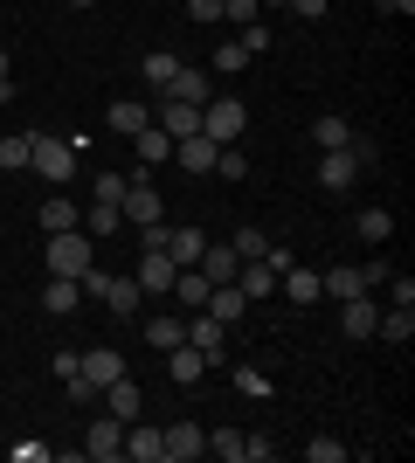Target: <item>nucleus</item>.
I'll return each instance as SVG.
<instances>
[{
	"label": "nucleus",
	"mask_w": 415,
	"mask_h": 463,
	"mask_svg": "<svg viewBox=\"0 0 415 463\" xmlns=\"http://www.w3.org/2000/svg\"><path fill=\"white\" fill-rule=\"evenodd\" d=\"M77 284H83V298H104V284H111V270H98V263H90V270H83Z\"/></svg>",
	"instance_id": "nucleus-44"
},
{
	"label": "nucleus",
	"mask_w": 415,
	"mask_h": 463,
	"mask_svg": "<svg viewBox=\"0 0 415 463\" xmlns=\"http://www.w3.org/2000/svg\"><path fill=\"white\" fill-rule=\"evenodd\" d=\"M381 14H415V0H381Z\"/></svg>",
	"instance_id": "nucleus-48"
},
{
	"label": "nucleus",
	"mask_w": 415,
	"mask_h": 463,
	"mask_svg": "<svg viewBox=\"0 0 415 463\" xmlns=\"http://www.w3.org/2000/svg\"><path fill=\"white\" fill-rule=\"evenodd\" d=\"M125 457H132V463H166V429L125 422Z\"/></svg>",
	"instance_id": "nucleus-11"
},
{
	"label": "nucleus",
	"mask_w": 415,
	"mask_h": 463,
	"mask_svg": "<svg viewBox=\"0 0 415 463\" xmlns=\"http://www.w3.org/2000/svg\"><path fill=\"white\" fill-rule=\"evenodd\" d=\"M388 305H415V277H395V270H388Z\"/></svg>",
	"instance_id": "nucleus-43"
},
{
	"label": "nucleus",
	"mask_w": 415,
	"mask_h": 463,
	"mask_svg": "<svg viewBox=\"0 0 415 463\" xmlns=\"http://www.w3.org/2000/svg\"><path fill=\"white\" fill-rule=\"evenodd\" d=\"M0 166H7V174H28V138H0Z\"/></svg>",
	"instance_id": "nucleus-38"
},
{
	"label": "nucleus",
	"mask_w": 415,
	"mask_h": 463,
	"mask_svg": "<svg viewBox=\"0 0 415 463\" xmlns=\"http://www.w3.org/2000/svg\"><path fill=\"white\" fill-rule=\"evenodd\" d=\"M98 263V242L83 229H62V235H49V277H83Z\"/></svg>",
	"instance_id": "nucleus-2"
},
{
	"label": "nucleus",
	"mask_w": 415,
	"mask_h": 463,
	"mask_svg": "<svg viewBox=\"0 0 415 463\" xmlns=\"http://www.w3.org/2000/svg\"><path fill=\"white\" fill-rule=\"evenodd\" d=\"M215 153H222V146H215V138H174V159H180V174H215Z\"/></svg>",
	"instance_id": "nucleus-19"
},
{
	"label": "nucleus",
	"mask_w": 415,
	"mask_h": 463,
	"mask_svg": "<svg viewBox=\"0 0 415 463\" xmlns=\"http://www.w3.org/2000/svg\"><path fill=\"white\" fill-rule=\"evenodd\" d=\"M242 125H250V111H242L236 97H208V104H201V138H215V146H242Z\"/></svg>",
	"instance_id": "nucleus-3"
},
{
	"label": "nucleus",
	"mask_w": 415,
	"mask_h": 463,
	"mask_svg": "<svg viewBox=\"0 0 415 463\" xmlns=\"http://www.w3.org/2000/svg\"><path fill=\"white\" fill-rule=\"evenodd\" d=\"M132 153H138L132 180H153V166H166V159H174V138L159 132V125H146V132H132Z\"/></svg>",
	"instance_id": "nucleus-9"
},
{
	"label": "nucleus",
	"mask_w": 415,
	"mask_h": 463,
	"mask_svg": "<svg viewBox=\"0 0 415 463\" xmlns=\"http://www.w3.org/2000/svg\"><path fill=\"white\" fill-rule=\"evenodd\" d=\"M138 70H146V83H153V97H159V90H174V77H180V56H174V49H153V56L138 62Z\"/></svg>",
	"instance_id": "nucleus-31"
},
{
	"label": "nucleus",
	"mask_w": 415,
	"mask_h": 463,
	"mask_svg": "<svg viewBox=\"0 0 415 463\" xmlns=\"http://www.w3.org/2000/svg\"><path fill=\"white\" fill-rule=\"evenodd\" d=\"M77 229L90 235V242H98V235H118V229H125V214H118V201H90V208L77 214Z\"/></svg>",
	"instance_id": "nucleus-22"
},
{
	"label": "nucleus",
	"mask_w": 415,
	"mask_h": 463,
	"mask_svg": "<svg viewBox=\"0 0 415 463\" xmlns=\"http://www.w3.org/2000/svg\"><path fill=\"white\" fill-rule=\"evenodd\" d=\"M208 457H222V463H250V436H242V429H208Z\"/></svg>",
	"instance_id": "nucleus-30"
},
{
	"label": "nucleus",
	"mask_w": 415,
	"mask_h": 463,
	"mask_svg": "<svg viewBox=\"0 0 415 463\" xmlns=\"http://www.w3.org/2000/svg\"><path fill=\"white\" fill-rule=\"evenodd\" d=\"M360 180V146H339V153H318V187L325 194H346Z\"/></svg>",
	"instance_id": "nucleus-8"
},
{
	"label": "nucleus",
	"mask_w": 415,
	"mask_h": 463,
	"mask_svg": "<svg viewBox=\"0 0 415 463\" xmlns=\"http://www.w3.org/2000/svg\"><path fill=\"white\" fill-rule=\"evenodd\" d=\"M153 125L166 138H194L201 132V104H180V97H153Z\"/></svg>",
	"instance_id": "nucleus-7"
},
{
	"label": "nucleus",
	"mask_w": 415,
	"mask_h": 463,
	"mask_svg": "<svg viewBox=\"0 0 415 463\" xmlns=\"http://www.w3.org/2000/svg\"><path fill=\"white\" fill-rule=\"evenodd\" d=\"M159 250L174 256L180 270H194V263H201V250H208V235H201V229H187V222H180V229L166 222V242H159Z\"/></svg>",
	"instance_id": "nucleus-14"
},
{
	"label": "nucleus",
	"mask_w": 415,
	"mask_h": 463,
	"mask_svg": "<svg viewBox=\"0 0 415 463\" xmlns=\"http://www.w3.org/2000/svg\"><path fill=\"white\" fill-rule=\"evenodd\" d=\"M83 457L90 463H118L125 457V422L118 415H98V422L83 429Z\"/></svg>",
	"instance_id": "nucleus-6"
},
{
	"label": "nucleus",
	"mask_w": 415,
	"mask_h": 463,
	"mask_svg": "<svg viewBox=\"0 0 415 463\" xmlns=\"http://www.w3.org/2000/svg\"><path fill=\"white\" fill-rule=\"evenodd\" d=\"M236 284H242V298H250V305H257V298H270V290H277V270H270V256H250V263L236 270Z\"/></svg>",
	"instance_id": "nucleus-23"
},
{
	"label": "nucleus",
	"mask_w": 415,
	"mask_h": 463,
	"mask_svg": "<svg viewBox=\"0 0 415 463\" xmlns=\"http://www.w3.org/2000/svg\"><path fill=\"white\" fill-rule=\"evenodd\" d=\"M49 457H56L49 443H14V463H49Z\"/></svg>",
	"instance_id": "nucleus-45"
},
{
	"label": "nucleus",
	"mask_w": 415,
	"mask_h": 463,
	"mask_svg": "<svg viewBox=\"0 0 415 463\" xmlns=\"http://www.w3.org/2000/svg\"><path fill=\"white\" fill-rule=\"evenodd\" d=\"M70 7H90V0H70Z\"/></svg>",
	"instance_id": "nucleus-52"
},
{
	"label": "nucleus",
	"mask_w": 415,
	"mask_h": 463,
	"mask_svg": "<svg viewBox=\"0 0 415 463\" xmlns=\"http://www.w3.org/2000/svg\"><path fill=\"white\" fill-rule=\"evenodd\" d=\"M42 229L49 235H62V229H77V208H70V201H62V194H49V201H42V214H35Z\"/></svg>",
	"instance_id": "nucleus-34"
},
{
	"label": "nucleus",
	"mask_w": 415,
	"mask_h": 463,
	"mask_svg": "<svg viewBox=\"0 0 415 463\" xmlns=\"http://www.w3.org/2000/svg\"><path fill=\"white\" fill-rule=\"evenodd\" d=\"M242 62H250V56H242V42H222V49H215V70H222V77H236Z\"/></svg>",
	"instance_id": "nucleus-42"
},
{
	"label": "nucleus",
	"mask_w": 415,
	"mask_h": 463,
	"mask_svg": "<svg viewBox=\"0 0 415 463\" xmlns=\"http://www.w3.org/2000/svg\"><path fill=\"white\" fill-rule=\"evenodd\" d=\"M236 394H250V402H270V373H263V367H236Z\"/></svg>",
	"instance_id": "nucleus-35"
},
{
	"label": "nucleus",
	"mask_w": 415,
	"mask_h": 463,
	"mask_svg": "<svg viewBox=\"0 0 415 463\" xmlns=\"http://www.w3.org/2000/svg\"><path fill=\"white\" fill-rule=\"evenodd\" d=\"M146 125H153V104H138V97H118V104L104 111V132H118V138L146 132Z\"/></svg>",
	"instance_id": "nucleus-15"
},
{
	"label": "nucleus",
	"mask_w": 415,
	"mask_h": 463,
	"mask_svg": "<svg viewBox=\"0 0 415 463\" xmlns=\"http://www.w3.org/2000/svg\"><path fill=\"white\" fill-rule=\"evenodd\" d=\"M201 311H215L222 326H236L242 311H250V298H242V284H215V290H208V305H201Z\"/></svg>",
	"instance_id": "nucleus-27"
},
{
	"label": "nucleus",
	"mask_w": 415,
	"mask_h": 463,
	"mask_svg": "<svg viewBox=\"0 0 415 463\" xmlns=\"http://www.w3.org/2000/svg\"><path fill=\"white\" fill-rule=\"evenodd\" d=\"M187 14L194 21H222V0H187Z\"/></svg>",
	"instance_id": "nucleus-47"
},
{
	"label": "nucleus",
	"mask_w": 415,
	"mask_h": 463,
	"mask_svg": "<svg viewBox=\"0 0 415 463\" xmlns=\"http://www.w3.org/2000/svg\"><path fill=\"white\" fill-rule=\"evenodd\" d=\"M208 290H215V284H208L201 270H180V277H174V298H180V311H201V305H208Z\"/></svg>",
	"instance_id": "nucleus-32"
},
{
	"label": "nucleus",
	"mask_w": 415,
	"mask_h": 463,
	"mask_svg": "<svg viewBox=\"0 0 415 463\" xmlns=\"http://www.w3.org/2000/svg\"><path fill=\"white\" fill-rule=\"evenodd\" d=\"M236 42H242V56H263V49H270V28H263V21H250Z\"/></svg>",
	"instance_id": "nucleus-41"
},
{
	"label": "nucleus",
	"mask_w": 415,
	"mask_h": 463,
	"mask_svg": "<svg viewBox=\"0 0 415 463\" xmlns=\"http://www.w3.org/2000/svg\"><path fill=\"white\" fill-rule=\"evenodd\" d=\"M305 457H312V463H346V443H339V436H312Z\"/></svg>",
	"instance_id": "nucleus-37"
},
{
	"label": "nucleus",
	"mask_w": 415,
	"mask_h": 463,
	"mask_svg": "<svg viewBox=\"0 0 415 463\" xmlns=\"http://www.w3.org/2000/svg\"><path fill=\"white\" fill-rule=\"evenodd\" d=\"M277 290H291V305H318V298H325V290H318V270H305V263L277 270Z\"/></svg>",
	"instance_id": "nucleus-25"
},
{
	"label": "nucleus",
	"mask_w": 415,
	"mask_h": 463,
	"mask_svg": "<svg viewBox=\"0 0 415 463\" xmlns=\"http://www.w3.org/2000/svg\"><path fill=\"white\" fill-rule=\"evenodd\" d=\"M201 277H208V284H236V270H242V256L229 250V242H208V250H201V263H194Z\"/></svg>",
	"instance_id": "nucleus-20"
},
{
	"label": "nucleus",
	"mask_w": 415,
	"mask_h": 463,
	"mask_svg": "<svg viewBox=\"0 0 415 463\" xmlns=\"http://www.w3.org/2000/svg\"><path fill=\"white\" fill-rule=\"evenodd\" d=\"M0 387H7V381H0Z\"/></svg>",
	"instance_id": "nucleus-53"
},
{
	"label": "nucleus",
	"mask_w": 415,
	"mask_h": 463,
	"mask_svg": "<svg viewBox=\"0 0 415 463\" xmlns=\"http://www.w3.org/2000/svg\"><path fill=\"white\" fill-rule=\"evenodd\" d=\"M132 277H138V290H146V298H166V290H174V277H180V263H174L166 250H146Z\"/></svg>",
	"instance_id": "nucleus-10"
},
{
	"label": "nucleus",
	"mask_w": 415,
	"mask_h": 463,
	"mask_svg": "<svg viewBox=\"0 0 415 463\" xmlns=\"http://www.w3.org/2000/svg\"><path fill=\"white\" fill-rule=\"evenodd\" d=\"M229 250L250 263V256H270V235H263V229H236V242H229Z\"/></svg>",
	"instance_id": "nucleus-36"
},
{
	"label": "nucleus",
	"mask_w": 415,
	"mask_h": 463,
	"mask_svg": "<svg viewBox=\"0 0 415 463\" xmlns=\"http://www.w3.org/2000/svg\"><path fill=\"white\" fill-rule=\"evenodd\" d=\"M118 214H125V229H146V222H166V201L153 194V180H125Z\"/></svg>",
	"instance_id": "nucleus-5"
},
{
	"label": "nucleus",
	"mask_w": 415,
	"mask_h": 463,
	"mask_svg": "<svg viewBox=\"0 0 415 463\" xmlns=\"http://www.w3.org/2000/svg\"><path fill=\"white\" fill-rule=\"evenodd\" d=\"M312 146H318V153H339V146H354V125H346L339 111H325V118L312 125Z\"/></svg>",
	"instance_id": "nucleus-28"
},
{
	"label": "nucleus",
	"mask_w": 415,
	"mask_h": 463,
	"mask_svg": "<svg viewBox=\"0 0 415 463\" xmlns=\"http://www.w3.org/2000/svg\"><path fill=\"white\" fill-rule=\"evenodd\" d=\"M77 159V146H62V138H49V132H28V174H42L49 187H70V166Z\"/></svg>",
	"instance_id": "nucleus-1"
},
{
	"label": "nucleus",
	"mask_w": 415,
	"mask_h": 463,
	"mask_svg": "<svg viewBox=\"0 0 415 463\" xmlns=\"http://www.w3.org/2000/svg\"><path fill=\"white\" fill-rule=\"evenodd\" d=\"M0 104H14V77H0Z\"/></svg>",
	"instance_id": "nucleus-49"
},
{
	"label": "nucleus",
	"mask_w": 415,
	"mask_h": 463,
	"mask_svg": "<svg viewBox=\"0 0 415 463\" xmlns=\"http://www.w3.org/2000/svg\"><path fill=\"white\" fill-rule=\"evenodd\" d=\"M257 7H284V0H257Z\"/></svg>",
	"instance_id": "nucleus-51"
},
{
	"label": "nucleus",
	"mask_w": 415,
	"mask_h": 463,
	"mask_svg": "<svg viewBox=\"0 0 415 463\" xmlns=\"http://www.w3.org/2000/svg\"><path fill=\"white\" fill-rule=\"evenodd\" d=\"M194 457H208V429L201 422H174L166 429V463H194Z\"/></svg>",
	"instance_id": "nucleus-13"
},
{
	"label": "nucleus",
	"mask_w": 415,
	"mask_h": 463,
	"mask_svg": "<svg viewBox=\"0 0 415 463\" xmlns=\"http://www.w3.org/2000/svg\"><path fill=\"white\" fill-rule=\"evenodd\" d=\"M374 326H381V305L367 298V290L339 305V332H346V339H374Z\"/></svg>",
	"instance_id": "nucleus-12"
},
{
	"label": "nucleus",
	"mask_w": 415,
	"mask_h": 463,
	"mask_svg": "<svg viewBox=\"0 0 415 463\" xmlns=\"http://www.w3.org/2000/svg\"><path fill=\"white\" fill-rule=\"evenodd\" d=\"M77 305H83V284H77V277H49V284H42V311H49V318H70Z\"/></svg>",
	"instance_id": "nucleus-21"
},
{
	"label": "nucleus",
	"mask_w": 415,
	"mask_h": 463,
	"mask_svg": "<svg viewBox=\"0 0 415 463\" xmlns=\"http://www.w3.org/2000/svg\"><path fill=\"white\" fill-rule=\"evenodd\" d=\"M146 339H153L159 353H166V346H180V339H187V318H174V311H159V318H146Z\"/></svg>",
	"instance_id": "nucleus-33"
},
{
	"label": "nucleus",
	"mask_w": 415,
	"mask_h": 463,
	"mask_svg": "<svg viewBox=\"0 0 415 463\" xmlns=\"http://www.w3.org/2000/svg\"><path fill=\"white\" fill-rule=\"evenodd\" d=\"M77 373H83L90 387H111V381L125 373V360H118L111 346H90V353H77Z\"/></svg>",
	"instance_id": "nucleus-17"
},
{
	"label": "nucleus",
	"mask_w": 415,
	"mask_h": 463,
	"mask_svg": "<svg viewBox=\"0 0 415 463\" xmlns=\"http://www.w3.org/2000/svg\"><path fill=\"white\" fill-rule=\"evenodd\" d=\"M354 229H360V242H367V250H381V242L395 235V214H388V208H360Z\"/></svg>",
	"instance_id": "nucleus-29"
},
{
	"label": "nucleus",
	"mask_w": 415,
	"mask_h": 463,
	"mask_svg": "<svg viewBox=\"0 0 415 463\" xmlns=\"http://www.w3.org/2000/svg\"><path fill=\"white\" fill-rule=\"evenodd\" d=\"M257 14H263L257 0H222V21H236V28H250V21H257Z\"/></svg>",
	"instance_id": "nucleus-40"
},
{
	"label": "nucleus",
	"mask_w": 415,
	"mask_h": 463,
	"mask_svg": "<svg viewBox=\"0 0 415 463\" xmlns=\"http://www.w3.org/2000/svg\"><path fill=\"white\" fill-rule=\"evenodd\" d=\"M284 7H291L297 21H318V14H325V7H333V0H284Z\"/></svg>",
	"instance_id": "nucleus-46"
},
{
	"label": "nucleus",
	"mask_w": 415,
	"mask_h": 463,
	"mask_svg": "<svg viewBox=\"0 0 415 463\" xmlns=\"http://www.w3.org/2000/svg\"><path fill=\"white\" fill-rule=\"evenodd\" d=\"M159 97H180V104H208V97H215V70H194V62H180L174 90H159Z\"/></svg>",
	"instance_id": "nucleus-16"
},
{
	"label": "nucleus",
	"mask_w": 415,
	"mask_h": 463,
	"mask_svg": "<svg viewBox=\"0 0 415 463\" xmlns=\"http://www.w3.org/2000/svg\"><path fill=\"white\" fill-rule=\"evenodd\" d=\"M166 373H174V387H194L201 373H208V353L180 339V346H166Z\"/></svg>",
	"instance_id": "nucleus-18"
},
{
	"label": "nucleus",
	"mask_w": 415,
	"mask_h": 463,
	"mask_svg": "<svg viewBox=\"0 0 415 463\" xmlns=\"http://www.w3.org/2000/svg\"><path fill=\"white\" fill-rule=\"evenodd\" d=\"M104 305L118 311V318H138V305H146V290H138V277H111V284H104Z\"/></svg>",
	"instance_id": "nucleus-24"
},
{
	"label": "nucleus",
	"mask_w": 415,
	"mask_h": 463,
	"mask_svg": "<svg viewBox=\"0 0 415 463\" xmlns=\"http://www.w3.org/2000/svg\"><path fill=\"white\" fill-rule=\"evenodd\" d=\"M229 332H236V326H222L215 311H187V346L208 353V367H222V360H229Z\"/></svg>",
	"instance_id": "nucleus-4"
},
{
	"label": "nucleus",
	"mask_w": 415,
	"mask_h": 463,
	"mask_svg": "<svg viewBox=\"0 0 415 463\" xmlns=\"http://www.w3.org/2000/svg\"><path fill=\"white\" fill-rule=\"evenodd\" d=\"M90 201H125V174H98L90 180Z\"/></svg>",
	"instance_id": "nucleus-39"
},
{
	"label": "nucleus",
	"mask_w": 415,
	"mask_h": 463,
	"mask_svg": "<svg viewBox=\"0 0 415 463\" xmlns=\"http://www.w3.org/2000/svg\"><path fill=\"white\" fill-rule=\"evenodd\" d=\"M104 415H118V422H138V387H132V373H118V381L104 387Z\"/></svg>",
	"instance_id": "nucleus-26"
},
{
	"label": "nucleus",
	"mask_w": 415,
	"mask_h": 463,
	"mask_svg": "<svg viewBox=\"0 0 415 463\" xmlns=\"http://www.w3.org/2000/svg\"><path fill=\"white\" fill-rule=\"evenodd\" d=\"M7 62H14V56H7V49H0V77H7Z\"/></svg>",
	"instance_id": "nucleus-50"
}]
</instances>
